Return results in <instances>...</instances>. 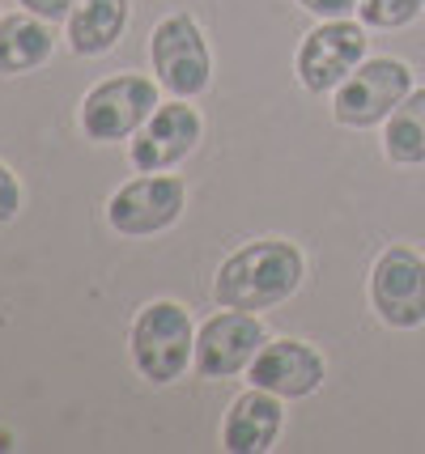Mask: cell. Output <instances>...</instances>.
I'll list each match as a JSON object with an SVG mask.
<instances>
[{
	"instance_id": "6da1fadb",
	"label": "cell",
	"mask_w": 425,
	"mask_h": 454,
	"mask_svg": "<svg viewBox=\"0 0 425 454\" xmlns=\"http://www.w3.org/2000/svg\"><path fill=\"white\" fill-rule=\"evenodd\" d=\"M303 285V255L294 242L281 238H268V242H251L243 251L222 263L213 294L225 310H268V306H281L285 297L298 294Z\"/></svg>"
},
{
	"instance_id": "7a4b0ae2",
	"label": "cell",
	"mask_w": 425,
	"mask_h": 454,
	"mask_svg": "<svg viewBox=\"0 0 425 454\" xmlns=\"http://www.w3.org/2000/svg\"><path fill=\"white\" fill-rule=\"evenodd\" d=\"M196 353L192 318L179 301H153L132 323V361L149 382H175Z\"/></svg>"
},
{
	"instance_id": "3957f363",
	"label": "cell",
	"mask_w": 425,
	"mask_h": 454,
	"mask_svg": "<svg viewBox=\"0 0 425 454\" xmlns=\"http://www.w3.org/2000/svg\"><path fill=\"white\" fill-rule=\"evenodd\" d=\"M149 56H153L158 81L175 98H196L209 90V47H204L201 26L187 13H175L153 30Z\"/></svg>"
},
{
	"instance_id": "277c9868",
	"label": "cell",
	"mask_w": 425,
	"mask_h": 454,
	"mask_svg": "<svg viewBox=\"0 0 425 454\" xmlns=\"http://www.w3.org/2000/svg\"><path fill=\"white\" fill-rule=\"evenodd\" d=\"M408 85H413V73L405 59H370L358 73H349L332 111L344 128H370L408 98Z\"/></svg>"
},
{
	"instance_id": "5b68a950",
	"label": "cell",
	"mask_w": 425,
	"mask_h": 454,
	"mask_svg": "<svg viewBox=\"0 0 425 454\" xmlns=\"http://www.w3.org/2000/svg\"><path fill=\"white\" fill-rule=\"evenodd\" d=\"M370 301L387 327L425 323V259L408 247H391L370 272Z\"/></svg>"
},
{
	"instance_id": "8992f818",
	"label": "cell",
	"mask_w": 425,
	"mask_h": 454,
	"mask_svg": "<svg viewBox=\"0 0 425 454\" xmlns=\"http://www.w3.org/2000/svg\"><path fill=\"white\" fill-rule=\"evenodd\" d=\"M158 94L145 77H111L85 94L82 128L90 140H123L153 115Z\"/></svg>"
},
{
	"instance_id": "52a82bcc",
	"label": "cell",
	"mask_w": 425,
	"mask_h": 454,
	"mask_svg": "<svg viewBox=\"0 0 425 454\" xmlns=\"http://www.w3.org/2000/svg\"><path fill=\"white\" fill-rule=\"evenodd\" d=\"M366 56V30L358 21L332 18L319 30H311L306 43L298 47V77L311 94H327L349 81V73L358 68V59Z\"/></svg>"
},
{
	"instance_id": "ba28073f",
	"label": "cell",
	"mask_w": 425,
	"mask_h": 454,
	"mask_svg": "<svg viewBox=\"0 0 425 454\" xmlns=\"http://www.w3.org/2000/svg\"><path fill=\"white\" fill-rule=\"evenodd\" d=\"M183 200H187L183 178H158V175L132 178L128 187H120L115 196L106 200V221L128 238L158 234V230L179 221Z\"/></svg>"
},
{
	"instance_id": "9c48e42d",
	"label": "cell",
	"mask_w": 425,
	"mask_h": 454,
	"mask_svg": "<svg viewBox=\"0 0 425 454\" xmlns=\"http://www.w3.org/2000/svg\"><path fill=\"white\" fill-rule=\"evenodd\" d=\"M264 348V327L256 315L247 310H225L204 323L201 340H196V370L204 378H230L247 370L256 353Z\"/></svg>"
},
{
	"instance_id": "30bf717a",
	"label": "cell",
	"mask_w": 425,
	"mask_h": 454,
	"mask_svg": "<svg viewBox=\"0 0 425 454\" xmlns=\"http://www.w3.org/2000/svg\"><path fill=\"white\" fill-rule=\"evenodd\" d=\"M196 145H201V115L183 102H170V106H158L145 132L132 140V166L145 175H158L166 166H179Z\"/></svg>"
},
{
	"instance_id": "8fae6325",
	"label": "cell",
	"mask_w": 425,
	"mask_h": 454,
	"mask_svg": "<svg viewBox=\"0 0 425 454\" xmlns=\"http://www.w3.org/2000/svg\"><path fill=\"white\" fill-rule=\"evenodd\" d=\"M324 382V356L306 348L303 340L264 344L251 361V387H264L281 399H303Z\"/></svg>"
},
{
	"instance_id": "7c38bea8",
	"label": "cell",
	"mask_w": 425,
	"mask_h": 454,
	"mask_svg": "<svg viewBox=\"0 0 425 454\" xmlns=\"http://www.w3.org/2000/svg\"><path fill=\"white\" fill-rule=\"evenodd\" d=\"M277 434H281V403H277L272 391L251 387L247 395H239L230 403L222 446L230 454H260L277 442Z\"/></svg>"
},
{
	"instance_id": "4fadbf2b",
	"label": "cell",
	"mask_w": 425,
	"mask_h": 454,
	"mask_svg": "<svg viewBox=\"0 0 425 454\" xmlns=\"http://www.w3.org/2000/svg\"><path fill=\"white\" fill-rule=\"evenodd\" d=\"M128 26V0H77L68 18V43L77 56H102Z\"/></svg>"
},
{
	"instance_id": "5bb4252c",
	"label": "cell",
	"mask_w": 425,
	"mask_h": 454,
	"mask_svg": "<svg viewBox=\"0 0 425 454\" xmlns=\"http://www.w3.org/2000/svg\"><path fill=\"white\" fill-rule=\"evenodd\" d=\"M51 21L43 18H0V73H30L51 56Z\"/></svg>"
},
{
	"instance_id": "9a60e30c",
	"label": "cell",
	"mask_w": 425,
	"mask_h": 454,
	"mask_svg": "<svg viewBox=\"0 0 425 454\" xmlns=\"http://www.w3.org/2000/svg\"><path fill=\"white\" fill-rule=\"evenodd\" d=\"M383 149L400 166H421L425 161V90L408 94L391 115H387Z\"/></svg>"
},
{
	"instance_id": "2e32d148",
	"label": "cell",
	"mask_w": 425,
	"mask_h": 454,
	"mask_svg": "<svg viewBox=\"0 0 425 454\" xmlns=\"http://www.w3.org/2000/svg\"><path fill=\"white\" fill-rule=\"evenodd\" d=\"M425 9V0H358V13L374 30H400Z\"/></svg>"
},
{
	"instance_id": "e0dca14e",
	"label": "cell",
	"mask_w": 425,
	"mask_h": 454,
	"mask_svg": "<svg viewBox=\"0 0 425 454\" xmlns=\"http://www.w3.org/2000/svg\"><path fill=\"white\" fill-rule=\"evenodd\" d=\"M21 208V187L9 166H0V221H13Z\"/></svg>"
},
{
	"instance_id": "ac0fdd59",
	"label": "cell",
	"mask_w": 425,
	"mask_h": 454,
	"mask_svg": "<svg viewBox=\"0 0 425 454\" xmlns=\"http://www.w3.org/2000/svg\"><path fill=\"white\" fill-rule=\"evenodd\" d=\"M21 9L56 26V21H64L68 13H73V0H21Z\"/></svg>"
},
{
	"instance_id": "d6986e66",
	"label": "cell",
	"mask_w": 425,
	"mask_h": 454,
	"mask_svg": "<svg viewBox=\"0 0 425 454\" xmlns=\"http://www.w3.org/2000/svg\"><path fill=\"white\" fill-rule=\"evenodd\" d=\"M298 4L311 9V13H319V18H344V13L358 9V0H298Z\"/></svg>"
}]
</instances>
